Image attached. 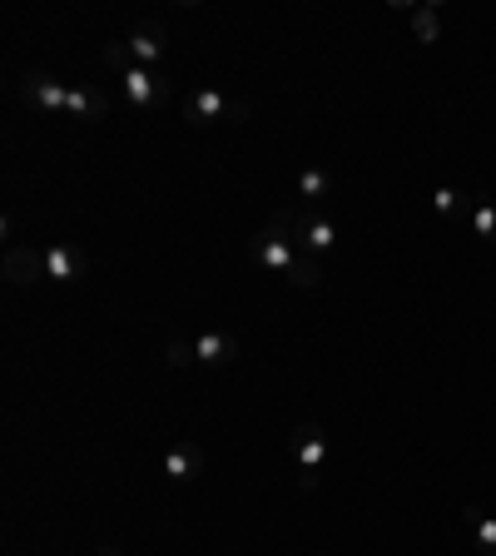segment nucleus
Returning <instances> with one entry per match:
<instances>
[{"instance_id": "obj_1", "label": "nucleus", "mask_w": 496, "mask_h": 556, "mask_svg": "<svg viewBox=\"0 0 496 556\" xmlns=\"http://www.w3.org/2000/svg\"><path fill=\"white\" fill-rule=\"evenodd\" d=\"M298 209H303V204L278 209V214H273V219H268V224L248 239V259H253L258 269H268V274H283V278H288V288L308 293V288H318V283H323V269H318V259H313V254H303V244L293 239Z\"/></svg>"}, {"instance_id": "obj_2", "label": "nucleus", "mask_w": 496, "mask_h": 556, "mask_svg": "<svg viewBox=\"0 0 496 556\" xmlns=\"http://www.w3.org/2000/svg\"><path fill=\"white\" fill-rule=\"evenodd\" d=\"M293 457H298V487L318 492L323 487V467H328V432H323V422H298L293 427Z\"/></svg>"}, {"instance_id": "obj_3", "label": "nucleus", "mask_w": 496, "mask_h": 556, "mask_svg": "<svg viewBox=\"0 0 496 556\" xmlns=\"http://www.w3.org/2000/svg\"><path fill=\"white\" fill-rule=\"evenodd\" d=\"M120 95L134 105V110H154L169 100V80L159 70H144V65H129L120 75Z\"/></svg>"}, {"instance_id": "obj_4", "label": "nucleus", "mask_w": 496, "mask_h": 556, "mask_svg": "<svg viewBox=\"0 0 496 556\" xmlns=\"http://www.w3.org/2000/svg\"><path fill=\"white\" fill-rule=\"evenodd\" d=\"M293 239L303 244V254H313V259H323V254H333V244H338V224L323 214V209H298V224H293Z\"/></svg>"}, {"instance_id": "obj_5", "label": "nucleus", "mask_w": 496, "mask_h": 556, "mask_svg": "<svg viewBox=\"0 0 496 556\" xmlns=\"http://www.w3.org/2000/svg\"><path fill=\"white\" fill-rule=\"evenodd\" d=\"M229 110H234V95H224V90H214V85H204V90H194V95L184 100V120H189L194 130H209V125L229 120Z\"/></svg>"}, {"instance_id": "obj_6", "label": "nucleus", "mask_w": 496, "mask_h": 556, "mask_svg": "<svg viewBox=\"0 0 496 556\" xmlns=\"http://www.w3.org/2000/svg\"><path fill=\"white\" fill-rule=\"evenodd\" d=\"M0 269H5V283H15V288H25V283H45V249L10 244Z\"/></svg>"}, {"instance_id": "obj_7", "label": "nucleus", "mask_w": 496, "mask_h": 556, "mask_svg": "<svg viewBox=\"0 0 496 556\" xmlns=\"http://www.w3.org/2000/svg\"><path fill=\"white\" fill-rule=\"evenodd\" d=\"M20 95H25L35 110H45V115H65V100H70V90H65L55 75H45V70H30L25 85H20Z\"/></svg>"}, {"instance_id": "obj_8", "label": "nucleus", "mask_w": 496, "mask_h": 556, "mask_svg": "<svg viewBox=\"0 0 496 556\" xmlns=\"http://www.w3.org/2000/svg\"><path fill=\"white\" fill-rule=\"evenodd\" d=\"M85 254L75 244H45V278L50 283H80L85 278Z\"/></svg>"}, {"instance_id": "obj_9", "label": "nucleus", "mask_w": 496, "mask_h": 556, "mask_svg": "<svg viewBox=\"0 0 496 556\" xmlns=\"http://www.w3.org/2000/svg\"><path fill=\"white\" fill-rule=\"evenodd\" d=\"M129 55H134V65H144V70H159V60H164V25H154V20H139V25L129 30Z\"/></svg>"}, {"instance_id": "obj_10", "label": "nucleus", "mask_w": 496, "mask_h": 556, "mask_svg": "<svg viewBox=\"0 0 496 556\" xmlns=\"http://www.w3.org/2000/svg\"><path fill=\"white\" fill-rule=\"evenodd\" d=\"M164 477H169V482H194V477H204V447H199V442H174V447L164 452Z\"/></svg>"}, {"instance_id": "obj_11", "label": "nucleus", "mask_w": 496, "mask_h": 556, "mask_svg": "<svg viewBox=\"0 0 496 556\" xmlns=\"http://www.w3.org/2000/svg\"><path fill=\"white\" fill-rule=\"evenodd\" d=\"M194 353H199L204 368H224V363L239 358V338H234V333H219V328H204V333L194 338Z\"/></svg>"}, {"instance_id": "obj_12", "label": "nucleus", "mask_w": 496, "mask_h": 556, "mask_svg": "<svg viewBox=\"0 0 496 556\" xmlns=\"http://www.w3.org/2000/svg\"><path fill=\"white\" fill-rule=\"evenodd\" d=\"M333 199V174L323 169V164H308L303 174H298V204H308V209H323Z\"/></svg>"}, {"instance_id": "obj_13", "label": "nucleus", "mask_w": 496, "mask_h": 556, "mask_svg": "<svg viewBox=\"0 0 496 556\" xmlns=\"http://www.w3.org/2000/svg\"><path fill=\"white\" fill-rule=\"evenodd\" d=\"M407 20H412V35L422 45H437L442 40V5H407Z\"/></svg>"}, {"instance_id": "obj_14", "label": "nucleus", "mask_w": 496, "mask_h": 556, "mask_svg": "<svg viewBox=\"0 0 496 556\" xmlns=\"http://www.w3.org/2000/svg\"><path fill=\"white\" fill-rule=\"evenodd\" d=\"M432 209H437L442 219H472V199H467L462 189H452V184L432 189Z\"/></svg>"}, {"instance_id": "obj_15", "label": "nucleus", "mask_w": 496, "mask_h": 556, "mask_svg": "<svg viewBox=\"0 0 496 556\" xmlns=\"http://www.w3.org/2000/svg\"><path fill=\"white\" fill-rule=\"evenodd\" d=\"M472 234L482 244H496V199L492 194H477L472 199Z\"/></svg>"}, {"instance_id": "obj_16", "label": "nucleus", "mask_w": 496, "mask_h": 556, "mask_svg": "<svg viewBox=\"0 0 496 556\" xmlns=\"http://www.w3.org/2000/svg\"><path fill=\"white\" fill-rule=\"evenodd\" d=\"M65 115H70V120H100V115H105V95H95V90H70Z\"/></svg>"}, {"instance_id": "obj_17", "label": "nucleus", "mask_w": 496, "mask_h": 556, "mask_svg": "<svg viewBox=\"0 0 496 556\" xmlns=\"http://www.w3.org/2000/svg\"><path fill=\"white\" fill-rule=\"evenodd\" d=\"M462 517H467V527H472V532H477V542H482V547H487V552H496V517H487V512H482V507H467V512H462Z\"/></svg>"}, {"instance_id": "obj_18", "label": "nucleus", "mask_w": 496, "mask_h": 556, "mask_svg": "<svg viewBox=\"0 0 496 556\" xmlns=\"http://www.w3.org/2000/svg\"><path fill=\"white\" fill-rule=\"evenodd\" d=\"M164 363H169V368H189V363H199V353H194V343H189V338H169Z\"/></svg>"}, {"instance_id": "obj_19", "label": "nucleus", "mask_w": 496, "mask_h": 556, "mask_svg": "<svg viewBox=\"0 0 496 556\" xmlns=\"http://www.w3.org/2000/svg\"><path fill=\"white\" fill-rule=\"evenodd\" d=\"M100 55H105V65H110L115 75H124V70L134 65V55H129V40H110V45H105Z\"/></svg>"}, {"instance_id": "obj_20", "label": "nucleus", "mask_w": 496, "mask_h": 556, "mask_svg": "<svg viewBox=\"0 0 496 556\" xmlns=\"http://www.w3.org/2000/svg\"><path fill=\"white\" fill-rule=\"evenodd\" d=\"M100 556H120V552H115V547H105V552H100Z\"/></svg>"}]
</instances>
